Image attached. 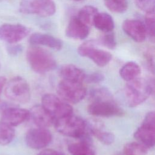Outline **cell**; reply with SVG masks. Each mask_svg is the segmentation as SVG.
Here are the masks:
<instances>
[{
	"instance_id": "obj_2",
	"label": "cell",
	"mask_w": 155,
	"mask_h": 155,
	"mask_svg": "<svg viewBox=\"0 0 155 155\" xmlns=\"http://www.w3.org/2000/svg\"><path fill=\"white\" fill-rule=\"evenodd\" d=\"M53 125L57 131L64 136L81 139L88 137L87 123L73 114L56 119Z\"/></svg>"
},
{
	"instance_id": "obj_1",
	"label": "cell",
	"mask_w": 155,
	"mask_h": 155,
	"mask_svg": "<svg viewBox=\"0 0 155 155\" xmlns=\"http://www.w3.org/2000/svg\"><path fill=\"white\" fill-rule=\"evenodd\" d=\"M153 91V85L143 78H136L127 82L124 88V96L127 104L136 107L145 101Z\"/></svg>"
},
{
	"instance_id": "obj_16",
	"label": "cell",
	"mask_w": 155,
	"mask_h": 155,
	"mask_svg": "<svg viewBox=\"0 0 155 155\" xmlns=\"http://www.w3.org/2000/svg\"><path fill=\"white\" fill-rule=\"evenodd\" d=\"M30 111V117L34 124L39 128H47L54 124V119L42 106L36 105L33 107Z\"/></svg>"
},
{
	"instance_id": "obj_30",
	"label": "cell",
	"mask_w": 155,
	"mask_h": 155,
	"mask_svg": "<svg viewBox=\"0 0 155 155\" xmlns=\"http://www.w3.org/2000/svg\"><path fill=\"white\" fill-rule=\"evenodd\" d=\"M136 6L146 13L154 12L155 0H134Z\"/></svg>"
},
{
	"instance_id": "obj_33",
	"label": "cell",
	"mask_w": 155,
	"mask_h": 155,
	"mask_svg": "<svg viewBox=\"0 0 155 155\" xmlns=\"http://www.w3.org/2000/svg\"><path fill=\"white\" fill-rule=\"evenodd\" d=\"M38 155H64V154L56 150H54L51 149H47V150H43Z\"/></svg>"
},
{
	"instance_id": "obj_3",
	"label": "cell",
	"mask_w": 155,
	"mask_h": 155,
	"mask_svg": "<svg viewBox=\"0 0 155 155\" xmlns=\"http://www.w3.org/2000/svg\"><path fill=\"white\" fill-rule=\"evenodd\" d=\"M26 57L30 67L37 73H47L56 67V60L52 54L41 47H29L27 51Z\"/></svg>"
},
{
	"instance_id": "obj_32",
	"label": "cell",
	"mask_w": 155,
	"mask_h": 155,
	"mask_svg": "<svg viewBox=\"0 0 155 155\" xmlns=\"http://www.w3.org/2000/svg\"><path fill=\"white\" fill-rule=\"evenodd\" d=\"M22 50L21 45H12L7 47V51L12 55H17Z\"/></svg>"
},
{
	"instance_id": "obj_28",
	"label": "cell",
	"mask_w": 155,
	"mask_h": 155,
	"mask_svg": "<svg viewBox=\"0 0 155 155\" xmlns=\"http://www.w3.org/2000/svg\"><path fill=\"white\" fill-rule=\"evenodd\" d=\"M145 17V27L147 34L152 38L155 35V15L154 11L146 13Z\"/></svg>"
},
{
	"instance_id": "obj_5",
	"label": "cell",
	"mask_w": 155,
	"mask_h": 155,
	"mask_svg": "<svg viewBox=\"0 0 155 155\" xmlns=\"http://www.w3.org/2000/svg\"><path fill=\"white\" fill-rule=\"evenodd\" d=\"M57 93L64 101L77 104L85 97L87 90L82 83L62 80L58 85Z\"/></svg>"
},
{
	"instance_id": "obj_7",
	"label": "cell",
	"mask_w": 155,
	"mask_h": 155,
	"mask_svg": "<svg viewBox=\"0 0 155 155\" xmlns=\"http://www.w3.org/2000/svg\"><path fill=\"white\" fill-rule=\"evenodd\" d=\"M56 4L52 0H21L19 11L24 14L50 16L56 12Z\"/></svg>"
},
{
	"instance_id": "obj_29",
	"label": "cell",
	"mask_w": 155,
	"mask_h": 155,
	"mask_svg": "<svg viewBox=\"0 0 155 155\" xmlns=\"http://www.w3.org/2000/svg\"><path fill=\"white\" fill-rule=\"evenodd\" d=\"M98 42L109 49H114L116 46L115 35L111 31L106 32V33L100 38Z\"/></svg>"
},
{
	"instance_id": "obj_18",
	"label": "cell",
	"mask_w": 155,
	"mask_h": 155,
	"mask_svg": "<svg viewBox=\"0 0 155 155\" xmlns=\"http://www.w3.org/2000/svg\"><path fill=\"white\" fill-rule=\"evenodd\" d=\"M59 74L63 80L80 83L84 81L86 75L82 69L72 64L63 65L60 69Z\"/></svg>"
},
{
	"instance_id": "obj_36",
	"label": "cell",
	"mask_w": 155,
	"mask_h": 155,
	"mask_svg": "<svg viewBox=\"0 0 155 155\" xmlns=\"http://www.w3.org/2000/svg\"><path fill=\"white\" fill-rule=\"evenodd\" d=\"M0 68H1V64H0Z\"/></svg>"
},
{
	"instance_id": "obj_20",
	"label": "cell",
	"mask_w": 155,
	"mask_h": 155,
	"mask_svg": "<svg viewBox=\"0 0 155 155\" xmlns=\"http://www.w3.org/2000/svg\"><path fill=\"white\" fill-rule=\"evenodd\" d=\"M68 150L71 155H96L95 150L88 138L70 144Z\"/></svg>"
},
{
	"instance_id": "obj_22",
	"label": "cell",
	"mask_w": 155,
	"mask_h": 155,
	"mask_svg": "<svg viewBox=\"0 0 155 155\" xmlns=\"http://www.w3.org/2000/svg\"><path fill=\"white\" fill-rule=\"evenodd\" d=\"M140 73V68L139 65L133 61L126 63L119 71L120 77L127 82L137 78Z\"/></svg>"
},
{
	"instance_id": "obj_21",
	"label": "cell",
	"mask_w": 155,
	"mask_h": 155,
	"mask_svg": "<svg viewBox=\"0 0 155 155\" xmlns=\"http://www.w3.org/2000/svg\"><path fill=\"white\" fill-rule=\"evenodd\" d=\"M93 25L98 30L104 32L112 31L114 22L111 16L107 13H97L93 20Z\"/></svg>"
},
{
	"instance_id": "obj_13",
	"label": "cell",
	"mask_w": 155,
	"mask_h": 155,
	"mask_svg": "<svg viewBox=\"0 0 155 155\" xmlns=\"http://www.w3.org/2000/svg\"><path fill=\"white\" fill-rule=\"evenodd\" d=\"M30 117V111L18 107H8L1 114V121L12 126H18Z\"/></svg>"
},
{
	"instance_id": "obj_23",
	"label": "cell",
	"mask_w": 155,
	"mask_h": 155,
	"mask_svg": "<svg viewBox=\"0 0 155 155\" xmlns=\"http://www.w3.org/2000/svg\"><path fill=\"white\" fill-rule=\"evenodd\" d=\"M97 13V9L94 7L85 5L80 9L77 17L83 23L90 27L93 25L94 18Z\"/></svg>"
},
{
	"instance_id": "obj_24",
	"label": "cell",
	"mask_w": 155,
	"mask_h": 155,
	"mask_svg": "<svg viewBox=\"0 0 155 155\" xmlns=\"http://www.w3.org/2000/svg\"><path fill=\"white\" fill-rule=\"evenodd\" d=\"M15 131L13 127L0 121V145L9 144L14 139Z\"/></svg>"
},
{
	"instance_id": "obj_8",
	"label": "cell",
	"mask_w": 155,
	"mask_h": 155,
	"mask_svg": "<svg viewBox=\"0 0 155 155\" xmlns=\"http://www.w3.org/2000/svg\"><path fill=\"white\" fill-rule=\"evenodd\" d=\"M138 142L148 148L154 147L155 143V113L152 111L145 116L141 125L134 134Z\"/></svg>"
},
{
	"instance_id": "obj_10",
	"label": "cell",
	"mask_w": 155,
	"mask_h": 155,
	"mask_svg": "<svg viewBox=\"0 0 155 155\" xmlns=\"http://www.w3.org/2000/svg\"><path fill=\"white\" fill-rule=\"evenodd\" d=\"M87 110L90 114L100 117L120 116L124 113L122 108L114 100L93 101Z\"/></svg>"
},
{
	"instance_id": "obj_27",
	"label": "cell",
	"mask_w": 155,
	"mask_h": 155,
	"mask_svg": "<svg viewBox=\"0 0 155 155\" xmlns=\"http://www.w3.org/2000/svg\"><path fill=\"white\" fill-rule=\"evenodd\" d=\"M104 2L106 7L114 13H124L128 6L127 0H104Z\"/></svg>"
},
{
	"instance_id": "obj_14",
	"label": "cell",
	"mask_w": 155,
	"mask_h": 155,
	"mask_svg": "<svg viewBox=\"0 0 155 155\" xmlns=\"http://www.w3.org/2000/svg\"><path fill=\"white\" fill-rule=\"evenodd\" d=\"M124 32L133 40L142 42L145 40L147 30L144 24L137 19H127L122 24Z\"/></svg>"
},
{
	"instance_id": "obj_11",
	"label": "cell",
	"mask_w": 155,
	"mask_h": 155,
	"mask_svg": "<svg viewBox=\"0 0 155 155\" xmlns=\"http://www.w3.org/2000/svg\"><path fill=\"white\" fill-rule=\"evenodd\" d=\"M30 29L19 24H4L0 25V39L9 44H16L25 38Z\"/></svg>"
},
{
	"instance_id": "obj_6",
	"label": "cell",
	"mask_w": 155,
	"mask_h": 155,
	"mask_svg": "<svg viewBox=\"0 0 155 155\" xmlns=\"http://www.w3.org/2000/svg\"><path fill=\"white\" fill-rule=\"evenodd\" d=\"M42 106L54 120L73 113L72 107L59 96L53 94H45L42 97Z\"/></svg>"
},
{
	"instance_id": "obj_35",
	"label": "cell",
	"mask_w": 155,
	"mask_h": 155,
	"mask_svg": "<svg viewBox=\"0 0 155 155\" xmlns=\"http://www.w3.org/2000/svg\"><path fill=\"white\" fill-rule=\"evenodd\" d=\"M73 1H81L82 0H73Z\"/></svg>"
},
{
	"instance_id": "obj_4",
	"label": "cell",
	"mask_w": 155,
	"mask_h": 155,
	"mask_svg": "<svg viewBox=\"0 0 155 155\" xmlns=\"http://www.w3.org/2000/svg\"><path fill=\"white\" fill-rule=\"evenodd\" d=\"M4 93L9 100L19 104L27 103L30 99V89L27 82L20 76L10 80L4 87Z\"/></svg>"
},
{
	"instance_id": "obj_25",
	"label": "cell",
	"mask_w": 155,
	"mask_h": 155,
	"mask_svg": "<svg viewBox=\"0 0 155 155\" xmlns=\"http://www.w3.org/2000/svg\"><path fill=\"white\" fill-rule=\"evenodd\" d=\"M148 149L139 142H130L124 146L123 154L124 155H146Z\"/></svg>"
},
{
	"instance_id": "obj_17",
	"label": "cell",
	"mask_w": 155,
	"mask_h": 155,
	"mask_svg": "<svg viewBox=\"0 0 155 155\" xmlns=\"http://www.w3.org/2000/svg\"><path fill=\"white\" fill-rule=\"evenodd\" d=\"M28 41L32 45H44L56 50H59L62 47V42L59 39L51 35L41 33L32 34L30 36Z\"/></svg>"
},
{
	"instance_id": "obj_9",
	"label": "cell",
	"mask_w": 155,
	"mask_h": 155,
	"mask_svg": "<svg viewBox=\"0 0 155 155\" xmlns=\"http://www.w3.org/2000/svg\"><path fill=\"white\" fill-rule=\"evenodd\" d=\"M96 44L94 41H86L78 47V52L81 56L90 59L99 67H105L111 60L112 55L105 50L96 48Z\"/></svg>"
},
{
	"instance_id": "obj_31",
	"label": "cell",
	"mask_w": 155,
	"mask_h": 155,
	"mask_svg": "<svg viewBox=\"0 0 155 155\" xmlns=\"http://www.w3.org/2000/svg\"><path fill=\"white\" fill-rule=\"evenodd\" d=\"M104 79V76L103 74L99 72L92 73L89 74H86L84 81L88 84H97Z\"/></svg>"
},
{
	"instance_id": "obj_12",
	"label": "cell",
	"mask_w": 155,
	"mask_h": 155,
	"mask_svg": "<svg viewBox=\"0 0 155 155\" xmlns=\"http://www.w3.org/2000/svg\"><path fill=\"white\" fill-rule=\"evenodd\" d=\"M25 140L27 145L34 150H39L48 146L52 140L51 132L45 128L30 130L26 134Z\"/></svg>"
},
{
	"instance_id": "obj_34",
	"label": "cell",
	"mask_w": 155,
	"mask_h": 155,
	"mask_svg": "<svg viewBox=\"0 0 155 155\" xmlns=\"http://www.w3.org/2000/svg\"><path fill=\"white\" fill-rule=\"evenodd\" d=\"M7 82V79L4 76H0V96L2 92V90L4 89L5 84Z\"/></svg>"
},
{
	"instance_id": "obj_19",
	"label": "cell",
	"mask_w": 155,
	"mask_h": 155,
	"mask_svg": "<svg viewBox=\"0 0 155 155\" xmlns=\"http://www.w3.org/2000/svg\"><path fill=\"white\" fill-rule=\"evenodd\" d=\"M89 130L91 134L103 144L110 145L114 141V134L104 130L102 123L98 121L90 122Z\"/></svg>"
},
{
	"instance_id": "obj_15",
	"label": "cell",
	"mask_w": 155,
	"mask_h": 155,
	"mask_svg": "<svg viewBox=\"0 0 155 155\" xmlns=\"http://www.w3.org/2000/svg\"><path fill=\"white\" fill-rule=\"evenodd\" d=\"M90 33V27L80 21L78 17H73L65 29V35L75 39H85Z\"/></svg>"
},
{
	"instance_id": "obj_26",
	"label": "cell",
	"mask_w": 155,
	"mask_h": 155,
	"mask_svg": "<svg viewBox=\"0 0 155 155\" xmlns=\"http://www.w3.org/2000/svg\"><path fill=\"white\" fill-rule=\"evenodd\" d=\"M90 98L93 101L114 100L111 91L105 87H97L91 90Z\"/></svg>"
}]
</instances>
